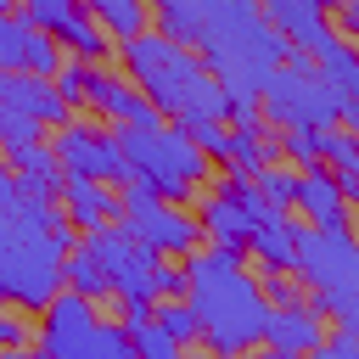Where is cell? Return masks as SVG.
<instances>
[{"label":"cell","instance_id":"10","mask_svg":"<svg viewBox=\"0 0 359 359\" xmlns=\"http://www.w3.org/2000/svg\"><path fill=\"white\" fill-rule=\"evenodd\" d=\"M320 342H325V314L314 309V297L269 309V325H264V353L269 359H303Z\"/></svg>","mask_w":359,"mask_h":359},{"label":"cell","instance_id":"6","mask_svg":"<svg viewBox=\"0 0 359 359\" xmlns=\"http://www.w3.org/2000/svg\"><path fill=\"white\" fill-rule=\"evenodd\" d=\"M118 230H129L135 241H146V247L163 252V258H191V252L202 247L196 213L163 202L146 180H123V185H118Z\"/></svg>","mask_w":359,"mask_h":359},{"label":"cell","instance_id":"2","mask_svg":"<svg viewBox=\"0 0 359 359\" xmlns=\"http://www.w3.org/2000/svg\"><path fill=\"white\" fill-rule=\"evenodd\" d=\"M118 62L123 73L135 79V90L168 118V123H224V107H230V90L213 79V67L191 50V45H174L163 39L157 28L135 34L118 45Z\"/></svg>","mask_w":359,"mask_h":359},{"label":"cell","instance_id":"45","mask_svg":"<svg viewBox=\"0 0 359 359\" xmlns=\"http://www.w3.org/2000/svg\"><path fill=\"white\" fill-rule=\"evenodd\" d=\"M303 359H325V353H320V348H314V353H303Z\"/></svg>","mask_w":359,"mask_h":359},{"label":"cell","instance_id":"9","mask_svg":"<svg viewBox=\"0 0 359 359\" xmlns=\"http://www.w3.org/2000/svg\"><path fill=\"white\" fill-rule=\"evenodd\" d=\"M45 325L34 331V348H45L50 359H79L84 353V342H90V331L101 325V314H95V303L90 297H79V292H56L45 309Z\"/></svg>","mask_w":359,"mask_h":359},{"label":"cell","instance_id":"14","mask_svg":"<svg viewBox=\"0 0 359 359\" xmlns=\"http://www.w3.org/2000/svg\"><path fill=\"white\" fill-rule=\"evenodd\" d=\"M264 275H292L297 269V224L286 213H264L252 230H247V247H241Z\"/></svg>","mask_w":359,"mask_h":359},{"label":"cell","instance_id":"34","mask_svg":"<svg viewBox=\"0 0 359 359\" xmlns=\"http://www.w3.org/2000/svg\"><path fill=\"white\" fill-rule=\"evenodd\" d=\"M0 348H34V325L11 309H0Z\"/></svg>","mask_w":359,"mask_h":359},{"label":"cell","instance_id":"30","mask_svg":"<svg viewBox=\"0 0 359 359\" xmlns=\"http://www.w3.org/2000/svg\"><path fill=\"white\" fill-rule=\"evenodd\" d=\"M28 140H39V123H34L22 107L0 101V151H11V146H28Z\"/></svg>","mask_w":359,"mask_h":359},{"label":"cell","instance_id":"22","mask_svg":"<svg viewBox=\"0 0 359 359\" xmlns=\"http://www.w3.org/2000/svg\"><path fill=\"white\" fill-rule=\"evenodd\" d=\"M320 163H325L331 174H348V168H359V135H353V129H337V123H325V129H320Z\"/></svg>","mask_w":359,"mask_h":359},{"label":"cell","instance_id":"40","mask_svg":"<svg viewBox=\"0 0 359 359\" xmlns=\"http://www.w3.org/2000/svg\"><path fill=\"white\" fill-rule=\"evenodd\" d=\"M0 359H22V348H0Z\"/></svg>","mask_w":359,"mask_h":359},{"label":"cell","instance_id":"36","mask_svg":"<svg viewBox=\"0 0 359 359\" xmlns=\"http://www.w3.org/2000/svg\"><path fill=\"white\" fill-rule=\"evenodd\" d=\"M157 297H185V269L174 258H163V269H157Z\"/></svg>","mask_w":359,"mask_h":359},{"label":"cell","instance_id":"28","mask_svg":"<svg viewBox=\"0 0 359 359\" xmlns=\"http://www.w3.org/2000/svg\"><path fill=\"white\" fill-rule=\"evenodd\" d=\"M28 34H34V28H28L22 17H11V11L0 17V73H22V50H28Z\"/></svg>","mask_w":359,"mask_h":359},{"label":"cell","instance_id":"37","mask_svg":"<svg viewBox=\"0 0 359 359\" xmlns=\"http://www.w3.org/2000/svg\"><path fill=\"white\" fill-rule=\"evenodd\" d=\"M331 6H337V22H342V28H337V34H342V39H353V45H359V0H331Z\"/></svg>","mask_w":359,"mask_h":359},{"label":"cell","instance_id":"7","mask_svg":"<svg viewBox=\"0 0 359 359\" xmlns=\"http://www.w3.org/2000/svg\"><path fill=\"white\" fill-rule=\"evenodd\" d=\"M264 213H275V208L264 202V191H258L252 174H230L219 191L196 196V224H202V241H213V247H236L241 252L247 247V230Z\"/></svg>","mask_w":359,"mask_h":359},{"label":"cell","instance_id":"17","mask_svg":"<svg viewBox=\"0 0 359 359\" xmlns=\"http://www.w3.org/2000/svg\"><path fill=\"white\" fill-rule=\"evenodd\" d=\"M325 11H331V0H258V17L275 34H286V45L303 39L314 22H325Z\"/></svg>","mask_w":359,"mask_h":359},{"label":"cell","instance_id":"4","mask_svg":"<svg viewBox=\"0 0 359 359\" xmlns=\"http://www.w3.org/2000/svg\"><path fill=\"white\" fill-rule=\"evenodd\" d=\"M258 112L275 123V129H325L337 123L342 101L331 90V79L314 67L309 50H286L264 79H258Z\"/></svg>","mask_w":359,"mask_h":359},{"label":"cell","instance_id":"25","mask_svg":"<svg viewBox=\"0 0 359 359\" xmlns=\"http://www.w3.org/2000/svg\"><path fill=\"white\" fill-rule=\"evenodd\" d=\"M275 146H280V163H292L297 174L320 163V129H280Z\"/></svg>","mask_w":359,"mask_h":359},{"label":"cell","instance_id":"19","mask_svg":"<svg viewBox=\"0 0 359 359\" xmlns=\"http://www.w3.org/2000/svg\"><path fill=\"white\" fill-rule=\"evenodd\" d=\"M62 280H67V292H79V297H90V303L112 297V275H107V264L84 247V236H79V247L62 258Z\"/></svg>","mask_w":359,"mask_h":359},{"label":"cell","instance_id":"3","mask_svg":"<svg viewBox=\"0 0 359 359\" xmlns=\"http://www.w3.org/2000/svg\"><path fill=\"white\" fill-rule=\"evenodd\" d=\"M123 146V168L129 180H146L163 202L185 208L202 196V180L213 174V157L180 129V123H118L112 129Z\"/></svg>","mask_w":359,"mask_h":359},{"label":"cell","instance_id":"44","mask_svg":"<svg viewBox=\"0 0 359 359\" xmlns=\"http://www.w3.org/2000/svg\"><path fill=\"white\" fill-rule=\"evenodd\" d=\"M11 6H17V0H0V11H11Z\"/></svg>","mask_w":359,"mask_h":359},{"label":"cell","instance_id":"27","mask_svg":"<svg viewBox=\"0 0 359 359\" xmlns=\"http://www.w3.org/2000/svg\"><path fill=\"white\" fill-rule=\"evenodd\" d=\"M67 62V50L50 39V34H28V50H22V73H39V79H56V67Z\"/></svg>","mask_w":359,"mask_h":359},{"label":"cell","instance_id":"26","mask_svg":"<svg viewBox=\"0 0 359 359\" xmlns=\"http://www.w3.org/2000/svg\"><path fill=\"white\" fill-rule=\"evenodd\" d=\"M73 11H79V0H17V17L28 28H39V34H56Z\"/></svg>","mask_w":359,"mask_h":359},{"label":"cell","instance_id":"12","mask_svg":"<svg viewBox=\"0 0 359 359\" xmlns=\"http://www.w3.org/2000/svg\"><path fill=\"white\" fill-rule=\"evenodd\" d=\"M62 213L79 236L101 230V224H118V185L107 180H90V174H62Z\"/></svg>","mask_w":359,"mask_h":359},{"label":"cell","instance_id":"20","mask_svg":"<svg viewBox=\"0 0 359 359\" xmlns=\"http://www.w3.org/2000/svg\"><path fill=\"white\" fill-rule=\"evenodd\" d=\"M101 28H107V39H135V34H146L151 28V0H101L95 11H90Z\"/></svg>","mask_w":359,"mask_h":359},{"label":"cell","instance_id":"43","mask_svg":"<svg viewBox=\"0 0 359 359\" xmlns=\"http://www.w3.org/2000/svg\"><path fill=\"white\" fill-rule=\"evenodd\" d=\"M337 325H353V331H359V314H353V320H337Z\"/></svg>","mask_w":359,"mask_h":359},{"label":"cell","instance_id":"8","mask_svg":"<svg viewBox=\"0 0 359 359\" xmlns=\"http://www.w3.org/2000/svg\"><path fill=\"white\" fill-rule=\"evenodd\" d=\"M62 174H90V180H107V185H123L129 168H123V146L112 129H101L95 118H67L50 140Z\"/></svg>","mask_w":359,"mask_h":359},{"label":"cell","instance_id":"38","mask_svg":"<svg viewBox=\"0 0 359 359\" xmlns=\"http://www.w3.org/2000/svg\"><path fill=\"white\" fill-rule=\"evenodd\" d=\"M17 208V174H11V163H6V151H0V219Z\"/></svg>","mask_w":359,"mask_h":359},{"label":"cell","instance_id":"31","mask_svg":"<svg viewBox=\"0 0 359 359\" xmlns=\"http://www.w3.org/2000/svg\"><path fill=\"white\" fill-rule=\"evenodd\" d=\"M180 129H185L213 163H224V151H230V123H180Z\"/></svg>","mask_w":359,"mask_h":359},{"label":"cell","instance_id":"13","mask_svg":"<svg viewBox=\"0 0 359 359\" xmlns=\"http://www.w3.org/2000/svg\"><path fill=\"white\" fill-rule=\"evenodd\" d=\"M292 208L314 224V230H348V196H342V185H337V174L325 168V163H314V168H303L297 174V196H292Z\"/></svg>","mask_w":359,"mask_h":359},{"label":"cell","instance_id":"11","mask_svg":"<svg viewBox=\"0 0 359 359\" xmlns=\"http://www.w3.org/2000/svg\"><path fill=\"white\" fill-rule=\"evenodd\" d=\"M90 112H101V118H112V123H163V112L135 90V79L118 67H101L95 62V79H90V101H84Z\"/></svg>","mask_w":359,"mask_h":359},{"label":"cell","instance_id":"15","mask_svg":"<svg viewBox=\"0 0 359 359\" xmlns=\"http://www.w3.org/2000/svg\"><path fill=\"white\" fill-rule=\"evenodd\" d=\"M11 174H17V196H34V202H56L62 196V163L45 140H28V146H11L6 151Z\"/></svg>","mask_w":359,"mask_h":359},{"label":"cell","instance_id":"33","mask_svg":"<svg viewBox=\"0 0 359 359\" xmlns=\"http://www.w3.org/2000/svg\"><path fill=\"white\" fill-rule=\"evenodd\" d=\"M320 353H325V359H359V331H353V325H337V331H325Z\"/></svg>","mask_w":359,"mask_h":359},{"label":"cell","instance_id":"1","mask_svg":"<svg viewBox=\"0 0 359 359\" xmlns=\"http://www.w3.org/2000/svg\"><path fill=\"white\" fill-rule=\"evenodd\" d=\"M185 264V303L196 314V342L213 359H241L252 348H264V325H269V297L264 286L241 269L236 247H213L202 241Z\"/></svg>","mask_w":359,"mask_h":359},{"label":"cell","instance_id":"32","mask_svg":"<svg viewBox=\"0 0 359 359\" xmlns=\"http://www.w3.org/2000/svg\"><path fill=\"white\" fill-rule=\"evenodd\" d=\"M264 297H269V309H280V303H303L309 286H303L297 275H269V280H264Z\"/></svg>","mask_w":359,"mask_h":359},{"label":"cell","instance_id":"41","mask_svg":"<svg viewBox=\"0 0 359 359\" xmlns=\"http://www.w3.org/2000/svg\"><path fill=\"white\" fill-rule=\"evenodd\" d=\"M180 359H213V353H180Z\"/></svg>","mask_w":359,"mask_h":359},{"label":"cell","instance_id":"23","mask_svg":"<svg viewBox=\"0 0 359 359\" xmlns=\"http://www.w3.org/2000/svg\"><path fill=\"white\" fill-rule=\"evenodd\" d=\"M252 180H258V191H264V202H269L275 213L292 208V196H297V168H292V163H264Z\"/></svg>","mask_w":359,"mask_h":359},{"label":"cell","instance_id":"21","mask_svg":"<svg viewBox=\"0 0 359 359\" xmlns=\"http://www.w3.org/2000/svg\"><path fill=\"white\" fill-rule=\"evenodd\" d=\"M151 320H157L180 348H191V342L202 337V331H196V314H191V303H185V297H157V303H151Z\"/></svg>","mask_w":359,"mask_h":359},{"label":"cell","instance_id":"35","mask_svg":"<svg viewBox=\"0 0 359 359\" xmlns=\"http://www.w3.org/2000/svg\"><path fill=\"white\" fill-rule=\"evenodd\" d=\"M146 320H151V297H118V325L123 331H135Z\"/></svg>","mask_w":359,"mask_h":359},{"label":"cell","instance_id":"42","mask_svg":"<svg viewBox=\"0 0 359 359\" xmlns=\"http://www.w3.org/2000/svg\"><path fill=\"white\" fill-rule=\"evenodd\" d=\"M79 6H84V11H95V6H101V0H79Z\"/></svg>","mask_w":359,"mask_h":359},{"label":"cell","instance_id":"18","mask_svg":"<svg viewBox=\"0 0 359 359\" xmlns=\"http://www.w3.org/2000/svg\"><path fill=\"white\" fill-rule=\"evenodd\" d=\"M264 163H280V146H275V135H264V123H252V129H230L224 174H258Z\"/></svg>","mask_w":359,"mask_h":359},{"label":"cell","instance_id":"24","mask_svg":"<svg viewBox=\"0 0 359 359\" xmlns=\"http://www.w3.org/2000/svg\"><path fill=\"white\" fill-rule=\"evenodd\" d=\"M90 79H95V62H79V56H67V62L56 67V79H50V84H56V95H62V101L79 112V107L90 101Z\"/></svg>","mask_w":359,"mask_h":359},{"label":"cell","instance_id":"29","mask_svg":"<svg viewBox=\"0 0 359 359\" xmlns=\"http://www.w3.org/2000/svg\"><path fill=\"white\" fill-rule=\"evenodd\" d=\"M129 348H135V359H180V342H174L157 320L135 325V331H129Z\"/></svg>","mask_w":359,"mask_h":359},{"label":"cell","instance_id":"16","mask_svg":"<svg viewBox=\"0 0 359 359\" xmlns=\"http://www.w3.org/2000/svg\"><path fill=\"white\" fill-rule=\"evenodd\" d=\"M50 39H56L67 56H79V62H101V67H107V56H112V39H107V28H101V22H95L84 6H79V11H73V17H67L56 34H50Z\"/></svg>","mask_w":359,"mask_h":359},{"label":"cell","instance_id":"39","mask_svg":"<svg viewBox=\"0 0 359 359\" xmlns=\"http://www.w3.org/2000/svg\"><path fill=\"white\" fill-rule=\"evenodd\" d=\"M22 359H50V353L45 348H22Z\"/></svg>","mask_w":359,"mask_h":359},{"label":"cell","instance_id":"5","mask_svg":"<svg viewBox=\"0 0 359 359\" xmlns=\"http://www.w3.org/2000/svg\"><path fill=\"white\" fill-rule=\"evenodd\" d=\"M320 314L353 320L359 314V241L353 230H314L297 224V269H292Z\"/></svg>","mask_w":359,"mask_h":359}]
</instances>
